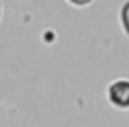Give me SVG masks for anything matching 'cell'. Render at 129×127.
Wrapping results in <instances>:
<instances>
[{
    "label": "cell",
    "mask_w": 129,
    "mask_h": 127,
    "mask_svg": "<svg viewBox=\"0 0 129 127\" xmlns=\"http://www.w3.org/2000/svg\"><path fill=\"white\" fill-rule=\"evenodd\" d=\"M109 99L119 107H129V81H116L111 84Z\"/></svg>",
    "instance_id": "1"
},
{
    "label": "cell",
    "mask_w": 129,
    "mask_h": 127,
    "mask_svg": "<svg viewBox=\"0 0 129 127\" xmlns=\"http://www.w3.org/2000/svg\"><path fill=\"white\" fill-rule=\"evenodd\" d=\"M121 17H122V25H124V30L127 31V35H129V2L124 5Z\"/></svg>",
    "instance_id": "2"
},
{
    "label": "cell",
    "mask_w": 129,
    "mask_h": 127,
    "mask_svg": "<svg viewBox=\"0 0 129 127\" xmlns=\"http://www.w3.org/2000/svg\"><path fill=\"white\" fill-rule=\"evenodd\" d=\"M71 4H75V5H78V7H83V5H88L91 0H70Z\"/></svg>",
    "instance_id": "3"
}]
</instances>
